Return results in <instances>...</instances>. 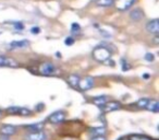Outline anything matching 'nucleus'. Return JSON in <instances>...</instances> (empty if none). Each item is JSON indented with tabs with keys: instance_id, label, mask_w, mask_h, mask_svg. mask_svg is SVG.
<instances>
[{
	"instance_id": "26",
	"label": "nucleus",
	"mask_w": 159,
	"mask_h": 140,
	"mask_svg": "<svg viewBox=\"0 0 159 140\" xmlns=\"http://www.w3.org/2000/svg\"><path fill=\"white\" fill-rule=\"evenodd\" d=\"M145 59L147 60V61H154L155 57H154V55H152V54L147 53V54L145 55Z\"/></svg>"
},
{
	"instance_id": "8",
	"label": "nucleus",
	"mask_w": 159,
	"mask_h": 140,
	"mask_svg": "<svg viewBox=\"0 0 159 140\" xmlns=\"http://www.w3.org/2000/svg\"><path fill=\"white\" fill-rule=\"evenodd\" d=\"M20 66L16 60L12 58L6 57V56H0V67H11V68H18Z\"/></svg>"
},
{
	"instance_id": "5",
	"label": "nucleus",
	"mask_w": 159,
	"mask_h": 140,
	"mask_svg": "<svg viewBox=\"0 0 159 140\" xmlns=\"http://www.w3.org/2000/svg\"><path fill=\"white\" fill-rule=\"evenodd\" d=\"M47 136L43 130L30 131L24 137V140H46Z\"/></svg>"
},
{
	"instance_id": "16",
	"label": "nucleus",
	"mask_w": 159,
	"mask_h": 140,
	"mask_svg": "<svg viewBox=\"0 0 159 140\" xmlns=\"http://www.w3.org/2000/svg\"><path fill=\"white\" fill-rule=\"evenodd\" d=\"M25 128L29 129V130H31V131L43 130V128H44V123H35V124L27 125V126H25Z\"/></svg>"
},
{
	"instance_id": "31",
	"label": "nucleus",
	"mask_w": 159,
	"mask_h": 140,
	"mask_svg": "<svg viewBox=\"0 0 159 140\" xmlns=\"http://www.w3.org/2000/svg\"><path fill=\"white\" fill-rule=\"evenodd\" d=\"M121 140H130V139H121Z\"/></svg>"
},
{
	"instance_id": "21",
	"label": "nucleus",
	"mask_w": 159,
	"mask_h": 140,
	"mask_svg": "<svg viewBox=\"0 0 159 140\" xmlns=\"http://www.w3.org/2000/svg\"><path fill=\"white\" fill-rule=\"evenodd\" d=\"M19 111H20V107L18 106H11L7 109V113L10 115H16V114H19Z\"/></svg>"
},
{
	"instance_id": "10",
	"label": "nucleus",
	"mask_w": 159,
	"mask_h": 140,
	"mask_svg": "<svg viewBox=\"0 0 159 140\" xmlns=\"http://www.w3.org/2000/svg\"><path fill=\"white\" fill-rule=\"evenodd\" d=\"M16 133V128L12 125H3L1 128H0V133L6 136H13Z\"/></svg>"
},
{
	"instance_id": "9",
	"label": "nucleus",
	"mask_w": 159,
	"mask_h": 140,
	"mask_svg": "<svg viewBox=\"0 0 159 140\" xmlns=\"http://www.w3.org/2000/svg\"><path fill=\"white\" fill-rule=\"evenodd\" d=\"M146 30L147 32L149 33H152V34H158L159 32V23H158V20L157 19H154V20L149 21V22L146 24Z\"/></svg>"
},
{
	"instance_id": "1",
	"label": "nucleus",
	"mask_w": 159,
	"mask_h": 140,
	"mask_svg": "<svg viewBox=\"0 0 159 140\" xmlns=\"http://www.w3.org/2000/svg\"><path fill=\"white\" fill-rule=\"evenodd\" d=\"M93 57L95 58L97 61L100 62H106L110 59L111 57V51H109L107 47L104 46H98L93 51Z\"/></svg>"
},
{
	"instance_id": "14",
	"label": "nucleus",
	"mask_w": 159,
	"mask_h": 140,
	"mask_svg": "<svg viewBox=\"0 0 159 140\" xmlns=\"http://www.w3.org/2000/svg\"><path fill=\"white\" fill-rule=\"evenodd\" d=\"M108 101V99H107L106 95H100V96H95V98L92 99V102L94 103L95 105H97V106L102 107V105L105 104V103Z\"/></svg>"
},
{
	"instance_id": "18",
	"label": "nucleus",
	"mask_w": 159,
	"mask_h": 140,
	"mask_svg": "<svg viewBox=\"0 0 159 140\" xmlns=\"http://www.w3.org/2000/svg\"><path fill=\"white\" fill-rule=\"evenodd\" d=\"M115 0H95V3L99 7H110L113 5Z\"/></svg>"
},
{
	"instance_id": "15",
	"label": "nucleus",
	"mask_w": 159,
	"mask_h": 140,
	"mask_svg": "<svg viewBox=\"0 0 159 140\" xmlns=\"http://www.w3.org/2000/svg\"><path fill=\"white\" fill-rule=\"evenodd\" d=\"M143 17H144L143 12H142L139 9H134L133 11H131V13H130V18L132 19L133 21H136V22L139 20H142Z\"/></svg>"
},
{
	"instance_id": "11",
	"label": "nucleus",
	"mask_w": 159,
	"mask_h": 140,
	"mask_svg": "<svg viewBox=\"0 0 159 140\" xmlns=\"http://www.w3.org/2000/svg\"><path fill=\"white\" fill-rule=\"evenodd\" d=\"M29 41L23 40V41H14V42H11L9 45V47L11 49H16V48H24V47L29 46Z\"/></svg>"
},
{
	"instance_id": "13",
	"label": "nucleus",
	"mask_w": 159,
	"mask_h": 140,
	"mask_svg": "<svg viewBox=\"0 0 159 140\" xmlns=\"http://www.w3.org/2000/svg\"><path fill=\"white\" fill-rule=\"evenodd\" d=\"M80 77L77 75H71V76L68 77L66 81H68L69 85L72 88H77V84H79V81H80Z\"/></svg>"
},
{
	"instance_id": "23",
	"label": "nucleus",
	"mask_w": 159,
	"mask_h": 140,
	"mask_svg": "<svg viewBox=\"0 0 159 140\" xmlns=\"http://www.w3.org/2000/svg\"><path fill=\"white\" fill-rule=\"evenodd\" d=\"M12 24L14 25V29L18 31H23L24 30V24L22 22H12Z\"/></svg>"
},
{
	"instance_id": "4",
	"label": "nucleus",
	"mask_w": 159,
	"mask_h": 140,
	"mask_svg": "<svg viewBox=\"0 0 159 140\" xmlns=\"http://www.w3.org/2000/svg\"><path fill=\"white\" fill-rule=\"evenodd\" d=\"M135 1L136 0H116L113 3H116V8L119 11H125L134 5Z\"/></svg>"
},
{
	"instance_id": "19",
	"label": "nucleus",
	"mask_w": 159,
	"mask_h": 140,
	"mask_svg": "<svg viewBox=\"0 0 159 140\" xmlns=\"http://www.w3.org/2000/svg\"><path fill=\"white\" fill-rule=\"evenodd\" d=\"M129 139L130 140H152L149 137L144 136V135H132V136H130Z\"/></svg>"
},
{
	"instance_id": "2",
	"label": "nucleus",
	"mask_w": 159,
	"mask_h": 140,
	"mask_svg": "<svg viewBox=\"0 0 159 140\" xmlns=\"http://www.w3.org/2000/svg\"><path fill=\"white\" fill-rule=\"evenodd\" d=\"M38 71L43 76H53L57 72V68L51 62H43L38 67Z\"/></svg>"
},
{
	"instance_id": "29",
	"label": "nucleus",
	"mask_w": 159,
	"mask_h": 140,
	"mask_svg": "<svg viewBox=\"0 0 159 140\" xmlns=\"http://www.w3.org/2000/svg\"><path fill=\"white\" fill-rule=\"evenodd\" d=\"M91 140H106V138H105L104 136H95V137Z\"/></svg>"
},
{
	"instance_id": "12",
	"label": "nucleus",
	"mask_w": 159,
	"mask_h": 140,
	"mask_svg": "<svg viewBox=\"0 0 159 140\" xmlns=\"http://www.w3.org/2000/svg\"><path fill=\"white\" fill-rule=\"evenodd\" d=\"M145 109H148V111H150V112H154V113H158V111H159L158 101L157 100H149Z\"/></svg>"
},
{
	"instance_id": "3",
	"label": "nucleus",
	"mask_w": 159,
	"mask_h": 140,
	"mask_svg": "<svg viewBox=\"0 0 159 140\" xmlns=\"http://www.w3.org/2000/svg\"><path fill=\"white\" fill-rule=\"evenodd\" d=\"M94 85V79L92 77H85L83 79H80L79 84H77V89L80 91H87V90L92 89Z\"/></svg>"
},
{
	"instance_id": "22",
	"label": "nucleus",
	"mask_w": 159,
	"mask_h": 140,
	"mask_svg": "<svg viewBox=\"0 0 159 140\" xmlns=\"http://www.w3.org/2000/svg\"><path fill=\"white\" fill-rule=\"evenodd\" d=\"M31 109H26V107H20V111H19V115H22V116H29L31 114Z\"/></svg>"
},
{
	"instance_id": "27",
	"label": "nucleus",
	"mask_w": 159,
	"mask_h": 140,
	"mask_svg": "<svg viewBox=\"0 0 159 140\" xmlns=\"http://www.w3.org/2000/svg\"><path fill=\"white\" fill-rule=\"evenodd\" d=\"M73 43H74V40H73L72 37H68L66 40V45H68V46H71Z\"/></svg>"
},
{
	"instance_id": "6",
	"label": "nucleus",
	"mask_w": 159,
	"mask_h": 140,
	"mask_svg": "<svg viewBox=\"0 0 159 140\" xmlns=\"http://www.w3.org/2000/svg\"><path fill=\"white\" fill-rule=\"evenodd\" d=\"M100 109H102V112L105 113H109V112H113V111H118V109H121V104L117 101H110V102H106L102 105Z\"/></svg>"
},
{
	"instance_id": "25",
	"label": "nucleus",
	"mask_w": 159,
	"mask_h": 140,
	"mask_svg": "<svg viewBox=\"0 0 159 140\" xmlns=\"http://www.w3.org/2000/svg\"><path fill=\"white\" fill-rule=\"evenodd\" d=\"M80 30H81V27H80V25L77 24V23H72V25H71V31L72 32H79Z\"/></svg>"
},
{
	"instance_id": "7",
	"label": "nucleus",
	"mask_w": 159,
	"mask_h": 140,
	"mask_svg": "<svg viewBox=\"0 0 159 140\" xmlns=\"http://www.w3.org/2000/svg\"><path fill=\"white\" fill-rule=\"evenodd\" d=\"M64 119H66V114L62 111L55 112V113H52L48 117V122L51 123V124H60V123H62Z\"/></svg>"
},
{
	"instance_id": "20",
	"label": "nucleus",
	"mask_w": 159,
	"mask_h": 140,
	"mask_svg": "<svg viewBox=\"0 0 159 140\" xmlns=\"http://www.w3.org/2000/svg\"><path fill=\"white\" fill-rule=\"evenodd\" d=\"M148 101H149V99H141V100L136 103V106L139 107V109H145Z\"/></svg>"
},
{
	"instance_id": "17",
	"label": "nucleus",
	"mask_w": 159,
	"mask_h": 140,
	"mask_svg": "<svg viewBox=\"0 0 159 140\" xmlns=\"http://www.w3.org/2000/svg\"><path fill=\"white\" fill-rule=\"evenodd\" d=\"M89 133L92 136H104L106 133V128L105 127H99V128H92L89 129Z\"/></svg>"
},
{
	"instance_id": "24",
	"label": "nucleus",
	"mask_w": 159,
	"mask_h": 140,
	"mask_svg": "<svg viewBox=\"0 0 159 140\" xmlns=\"http://www.w3.org/2000/svg\"><path fill=\"white\" fill-rule=\"evenodd\" d=\"M121 64H122V70H123V71H128L129 69H131V66L128 65V62H126L125 59H122Z\"/></svg>"
},
{
	"instance_id": "30",
	"label": "nucleus",
	"mask_w": 159,
	"mask_h": 140,
	"mask_svg": "<svg viewBox=\"0 0 159 140\" xmlns=\"http://www.w3.org/2000/svg\"><path fill=\"white\" fill-rule=\"evenodd\" d=\"M0 140H10L9 136H6V135H2V133H0Z\"/></svg>"
},
{
	"instance_id": "28",
	"label": "nucleus",
	"mask_w": 159,
	"mask_h": 140,
	"mask_svg": "<svg viewBox=\"0 0 159 140\" xmlns=\"http://www.w3.org/2000/svg\"><path fill=\"white\" fill-rule=\"evenodd\" d=\"M31 32L33 34H38L40 32V30H39V27H32V30H31Z\"/></svg>"
}]
</instances>
